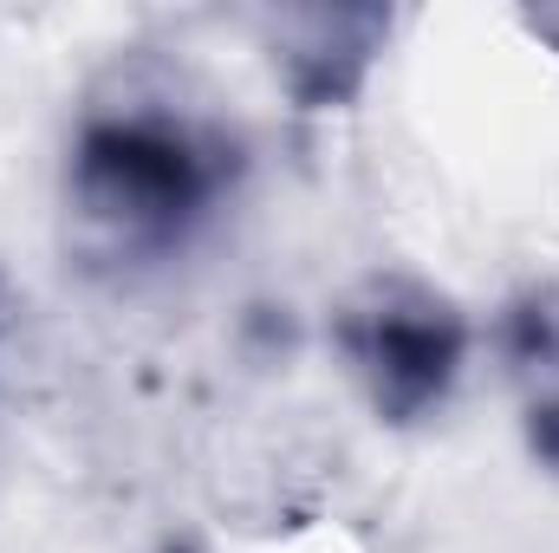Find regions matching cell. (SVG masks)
Masks as SVG:
<instances>
[{
  "instance_id": "cell-1",
  "label": "cell",
  "mask_w": 559,
  "mask_h": 553,
  "mask_svg": "<svg viewBox=\"0 0 559 553\" xmlns=\"http://www.w3.org/2000/svg\"><path fill=\"white\" fill-rule=\"evenodd\" d=\"M254 143L241 118L176 59L118 52L85 92L59 150V235L79 274L150 280L209 242L241 202Z\"/></svg>"
},
{
  "instance_id": "cell-2",
  "label": "cell",
  "mask_w": 559,
  "mask_h": 553,
  "mask_svg": "<svg viewBox=\"0 0 559 553\" xmlns=\"http://www.w3.org/2000/svg\"><path fill=\"white\" fill-rule=\"evenodd\" d=\"M325 345L384 430H417L455 404L475 358V319L436 280L411 268H371L332 299Z\"/></svg>"
},
{
  "instance_id": "cell-3",
  "label": "cell",
  "mask_w": 559,
  "mask_h": 553,
  "mask_svg": "<svg viewBox=\"0 0 559 553\" xmlns=\"http://www.w3.org/2000/svg\"><path fill=\"white\" fill-rule=\"evenodd\" d=\"M391 33H397L391 7H267L254 13V39L274 66V85L306 118L352 111L371 72L384 66Z\"/></svg>"
},
{
  "instance_id": "cell-4",
  "label": "cell",
  "mask_w": 559,
  "mask_h": 553,
  "mask_svg": "<svg viewBox=\"0 0 559 553\" xmlns=\"http://www.w3.org/2000/svg\"><path fill=\"white\" fill-rule=\"evenodd\" d=\"M495 358L514 391L521 436L559 475V274L521 280L495 313Z\"/></svg>"
},
{
  "instance_id": "cell-5",
  "label": "cell",
  "mask_w": 559,
  "mask_h": 553,
  "mask_svg": "<svg viewBox=\"0 0 559 553\" xmlns=\"http://www.w3.org/2000/svg\"><path fill=\"white\" fill-rule=\"evenodd\" d=\"M150 553H209V541L189 534V528H163V534L150 541Z\"/></svg>"
},
{
  "instance_id": "cell-6",
  "label": "cell",
  "mask_w": 559,
  "mask_h": 553,
  "mask_svg": "<svg viewBox=\"0 0 559 553\" xmlns=\"http://www.w3.org/2000/svg\"><path fill=\"white\" fill-rule=\"evenodd\" d=\"M527 26H534L540 39H554V46H559V13H527Z\"/></svg>"
},
{
  "instance_id": "cell-7",
  "label": "cell",
  "mask_w": 559,
  "mask_h": 553,
  "mask_svg": "<svg viewBox=\"0 0 559 553\" xmlns=\"http://www.w3.org/2000/svg\"><path fill=\"white\" fill-rule=\"evenodd\" d=\"M0 345H7V280H0Z\"/></svg>"
}]
</instances>
